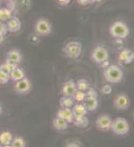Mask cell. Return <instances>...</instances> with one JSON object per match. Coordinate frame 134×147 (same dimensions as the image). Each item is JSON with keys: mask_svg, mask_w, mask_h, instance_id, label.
Returning <instances> with one entry per match:
<instances>
[{"mask_svg": "<svg viewBox=\"0 0 134 147\" xmlns=\"http://www.w3.org/2000/svg\"><path fill=\"white\" fill-rule=\"evenodd\" d=\"M109 32L112 38L124 39L127 37H128L130 30L128 26L125 23L122 21H116L110 26Z\"/></svg>", "mask_w": 134, "mask_h": 147, "instance_id": "2", "label": "cell"}, {"mask_svg": "<svg viewBox=\"0 0 134 147\" xmlns=\"http://www.w3.org/2000/svg\"><path fill=\"white\" fill-rule=\"evenodd\" d=\"M14 136L10 131H3L0 133V146H8L11 145Z\"/></svg>", "mask_w": 134, "mask_h": 147, "instance_id": "20", "label": "cell"}, {"mask_svg": "<svg viewBox=\"0 0 134 147\" xmlns=\"http://www.w3.org/2000/svg\"><path fill=\"white\" fill-rule=\"evenodd\" d=\"M72 111L74 116H87L88 111L87 108L84 107L83 102H75L73 107H72Z\"/></svg>", "mask_w": 134, "mask_h": 147, "instance_id": "16", "label": "cell"}, {"mask_svg": "<svg viewBox=\"0 0 134 147\" xmlns=\"http://www.w3.org/2000/svg\"><path fill=\"white\" fill-rule=\"evenodd\" d=\"M55 1L61 6H67L71 2V0H55Z\"/></svg>", "mask_w": 134, "mask_h": 147, "instance_id": "31", "label": "cell"}, {"mask_svg": "<svg viewBox=\"0 0 134 147\" xmlns=\"http://www.w3.org/2000/svg\"><path fill=\"white\" fill-rule=\"evenodd\" d=\"M134 52L130 49H124L119 54V62L123 64H129L133 62Z\"/></svg>", "mask_w": 134, "mask_h": 147, "instance_id": "13", "label": "cell"}, {"mask_svg": "<svg viewBox=\"0 0 134 147\" xmlns=\"http://www.w3.org/2000/svg\"><path fill=\"white\" fill-rule=\"evenodd\" d=\"M60 118H62L63 120H65L66 121H68V123H72L74 115L72 113V111L71 108H61L59 109L57 111V116Z\"/></svg>", "mask_w": 134, "mask_h": 147, "instance_id": "14", "label": "cell"}, {"mask_svg": "<svg viewBox=\"0 0 134 147\" xmlns=\"http://www.w3.org/2000/svg\"><path fill=\"white\" fill-rule=\"evenodd\" d=\"M83 104L84 105V107L87 108L88 111H94L98 108L99 106L97 97H86Z\"/></svg>", "mask_w": 134, "mask_h": 147, "instance_id": "15", "label": "cell"}, {"mask_svg": "<svg viewBox=\"0 0 134 147\" xmlns=\"http://www.w3.org/2000/svg\"><path fill=\"white\" fill-rule=\"evenodd\" d=\"M111 130L118 136H124L130 131V125L125 118L118 117L115 120H112Z\"/></svg>", "mask_w": 134, "mask_h": 147, "instance_id": "4", "label": "cell"}, {"mask_svg": "<svg viewBox=\"0 0 134 147\" xmlns=\"http://www.w3.org/2000/svg\"><path fill=\"white\" fill-rule=\"evenodd\" d=\"M103 76L107 82L110 83H118L123 79L124 74L119 66L112 64L106 67L103 72Z\"/></svg>", "mask_w": 134, "mask_h": 147, "instance_id": "1", "label": "cell"}, {"mask_svg": "<svg viewBox=\"0 0 134 147\" xmlns=\"http://www.w3.org/2000/svg\"><path fill=\"white\" fill-rule=\"evenodd\" d=\"M6 62L18 66V64L22 62V54L20 51L18 49H12L8 51L6 55Z\"/></svg>", "mask_w": 134, "mask_h": 147, "instance_id": "11", "label": "cell"}, {"mask_svg": "<svg viewBox=\"0 0 134 147\" xmlns=\"http://www.w3.org/2000/svg\"><path fill=\"white\" fill-rule=\"evenodd\" d=\"M112 122V119L108 115H102L97 117L96 121V126L99 131H107L111 130V125Z\"/></svg>", "mask_w": 134, "mask_h": 147, "instance_id": "9", "label": "cell"}, {"mask_svg": "<svg viewBox=\"0 0 134 147\" xmlns=\"http://www.w3.org/2000/svg\"><path fill=\"white\" fill-rule=\"evenodd\" d=\"M10 146L14 147H24L26 146V141L21 136H15L14 137Z\"/></svg>", "mask_w": 134, "mask_h": 147, "instance_id": "24", "label": "cell"}, {"mask_svg": "<svg viewBox=\"0 0 134 147\" xmlns=\"http://www.w3.org/2000/svg\"><path fill=\"white\" fill-rule=\"evenodd\" d=\"M34 31L39 36H47L52 32V24L46 18H39L34 24Z\"/></svg>", "mask_w": 134, "mask_h": 147, "instance_id": "5", "label": "cell"}, {"mask_svg": "<svg viewBox=\"0 0 134 147\" xmlns=\"http://www.w3.org/2000/svg\"><path fill=\"white\" fill-rule=\"evenodd\" d=\"M0 32L3 33V34H4V35L8 32L6 23H3V22H1V21H0Z\"/></svg>", "mask_w": 134, "mask_h": 147, "instance_id": "30", "label": "cell"}, {"mask_svg": "<svg viewBox=\"0 0 134 147\" xmlns=\"http://www.w3.org/2000/svg\"><path fill=\"white\" fill-rule=\"evenodd\" d=\"M13 8L8 7L7 5L5 6H0V21L6 23L8 19L13 17Z\"/></svg>", "mask_w": 134, "mask_h": 147, "instance_id": "17", "label": "cell"}, {"mask_svg": "<svg viewBox=\"0 0 134 147\" xmlns=\"http://www.w3.org/2000/svg\"><path fill=\"white\" fill-rule=\"evenodd\" d=\"M86 92V96H87V97H97V92L95 91L94 89H93V88H88L87 89V91L85 92Z\"/></svg>", "mask_w": 134, "mask_h": 147, "instance_id": "28", "label": "cell"}, {"mask_svg": "<svg viewBox=\"0 0 134 147\" xmlns=\"http://www.w3.org/2000/svg\"><path fill=\"white\" fill-rule=\"evenodd\" d=\"M77 2L82 6H86L92 3V0H77Z\"/></svg>", "mask_w": 134, "mask_h": 147, "instance_id": "32", "label": "cell"}, {"mask_svg": "<svg viewBox=\"0 0 134 147\" xmlns=\"http://www.w3.org/2000/svg\"><path fill=\"white\" fill-rule=\"evenodd\" d=\"M9 80H10L9 74L3 71L2 70H0V85L7 84Z\"/></svg>", "mask_w": 134, "mask_h": 147, "instance_id": "27", "label": "cell"}, {"mask_svg": "<svg viewBox=\"0 0 134 147\" xmlns=\"http://www.w3.org/2000/svg\"><path fill=\"white\" fill-rule=\"evenodd\" d=\"M9 77H10V80L12 82H15L17 81H19V80L25 78V71H24V69H22L21 67H19L18 66L10 72Z\"/></svg>", "mask_w": 134, "mask_h": 147, "instance_id": "18", "label": "cell"}, {"mask_svg": "<svg viewBox=\"0 0 134 147\" xmlns=\"http://www.w3.org/2000/svg\"><path fill=\"white\" fill-rule=\"evenodd\" d=\"M2 113H3V108H2V106L0 104V116L2 115Z\"/></svg>", "mask_w": 134, "mask_h": 147, "instance_id": "35", "label": "cell"}, {"mask_svg": "<svg viewBox=\"0 0 134 147\" xmlns=\"http://www.w3.org/2000/svg\"><path fill=\"white\" fill-rule=\"evenodd\" d=\"M112 91V88L110 85H104L102 88V92L103 94H110Z\"/></svg>", "mask_w": 134, "mask_h": 147, "instance_id": "29", "label": "cell"}, {"mask_svg": "<svg viewBox=\"0 0 134 147\" xmlns=\"http://www.w3.org/2000/svg\"><path fill=\"white\" fill-rule=\"evenodd\" d=\"M91 57L95 63L101 65L103 62H107L108 60V57H109L108 51L103 47L97 46L93 50Z\"/></svg>", "mask_w": 134, "mask_h": 147, "instance_id": "6", "label": "cell"}, {"mask_svg": "<svg viewBox=\"0 0 134 147\" xmlns=\"http://www.w3.org/2000/svg\"><path fill=\"white\" fill-rule=\"evenodd\" d=\"M4 36H5L4 34H3V33L0 32V44L3 43V42L4 41Z\"/></svg>", "mask_w": 134, "mask_h": 147, "instance_id": "33", "label": "cell"}, {"mask_svg": "<svg viewBox=\"0 0 134 147\" xmlns=\"http://www.w3.org/2000/svg\"><path fill=\"white\" fill-rule=\"evenodd\" d=\"M130 104H131V101L129 96L124 93L118 94L114 100V107L119 111H123L129 108Z\"/></svg>", "mask_w": 134, "mask_h": 147, "instance_id": "8", "label": "cell"}, {"mask_svg": "<svg viewBox=\"0 0 134 147\" xmlns=\"http://www.w3.org/2000/svg\"><path fill=\"white\" fill-rule=\"evenodd\" d=\"M5 23L7 26L8 32H16L19 31L21 28V26H22L21 21L16 16L11 17Z\"/></svg>", "mask_w": 134, "mask_h": 147, "instance_id": "12", "label": "cell"}, {"mask_svg": "<svg viewBox=\"0 0 134 147\" xmlns=\"http://www.w3.org/2000/svg\"><path fill=\"white\" fill-rule=\"evenodd\" d=\"M103 0H92V3H100Z\"/></svg>", "mask_w": 134, "mask_h": 147, "instance_id": "34", "label": "cell"}, {"mask_svg": "<svg viewBox=\"0 0 134 147\" xmlns=\"http://www.w3.org/2000/svg\"><path fill=\"white\" fill-rule=\"evenodd\" d=\"M72 123L79 128H86L89 125V121L86 116H74Z\"/></svg>", "mask_w": 134, "mask_h": 147, "instance_id": "21", "label": "cell"}, {"mask_svg": "<svg viewBox=\"0 0 134 147\" xmlns=\"http://www.w3.org/2000/svg\"><path fill=\"white\" fill-rule=\"evenodd\" d=\"M16 67H18V66H16L14 64H12L10 62H8L5 61L4 63H3V64L0 65V70H2L3 71L6 72L8 74H10V72L14 69Z\"/></svg>", "mask_w": 134, "mask_h": 147, "instance_id": "25", "label": "cell"}, {"mask_svg": "<svg viewBox=\"0 0 134 147\" xmlns=\"http://www.w3.org/2000/svg\"><path fill=\"white\" fill-rule=\"evenodd\" d=\"M76 101H74L72 96H63L60 100H59V104L60 107L63 108H72L73 107V105L75 104Z\"/></svg>", "mask_w": 134, "mask_h": 147, "instance_id": "22", "label": "cell"}, {"mask_svg": "<svg viewBox=\"0 0 134 147\" xmlns=\"http://www.w3.org/2000/svg\"><path fill=\"white\" fill-rule=\"evenodd\" d=\"M62 51L67 57L75 59V58H78L82 53L83 45L80 42L71 41L63 47Z\"/></svg>", "mask_w": 134, "mask_h": 147, "instance_id": "3", "label": "cell"}, {"mask_svg": "<svg viewBox=\"0 0 134 147\" xmlns=\"http://www.w3.org/2000/svg\"><path fill=\"white\" fill-rule=\"evenodd\" d=\"M68 124L69 123L68 121H66L65 120H63V119L58 117V116H56L55 118L53 119V128L57 131H62L68 129Z\"/></svg>", "mask_w": 134, "mask_h": 147, "instance_id": "19", "label": "cell"}, {"mask_svg": "<svg viewBox=\"0 0 134 147\" xmlns=\"http://www.w3.org/2000/svg\"><path fill=\"white\" fill-rule=\"evenodd\" d=\"M73 99L76 102H83V101L86 99L87 96L85 92H82V91H77L76 93L73 95Z\"/></svg>", "mask_w": 134, "mask_h": 147, "instance_id": "26", "label": "cell"}, {"mask_svg": "<svg viewBox=\"0 0 134 147\" xmlns=\"http://www.w3.org/2000/svg\"><path fill=\"white\" fill-rule=\"evenodd\" d=\"M78 91L76 82L73 80H69L66 82L62 86V94L66 96H73V95Z\"/></svg>", "mask_w": 134, "mask_h": 147, "instance_id": "10", "label": "cell"}, {"mask_svg": "<svg viewBox=\"0 0 134 147\" xmlns=\"http://www.w3.org/2000/svg\"><path fill=\"white\" fill-rule=\"evenodd\" d=\"M76 86L79 91H82V92H86L87 89L90 87V84L85 79H80L77 82H76Z\"/></svg>", "mask_w": 134, "mask_h": 147, "instance_id": "23", "label": "cell"}, {"mask_svg": "<svg viewBox=\"0 0 134 147\" xmlns=\"http://www.w3.org/2000/svg\"><path fill=\"white\" fill-rule=\"evenodd\" d=\"M31 90V82L26 77L14 82V91L18 94H28Z\"/></svg>", "mask_w": 134, "mask_h": 147, "instance_id": "7", "label": "cell"}]
</instances>
